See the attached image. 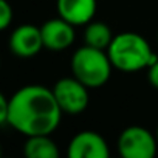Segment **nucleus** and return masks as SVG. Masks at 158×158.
I'll return each instance as SVG.
<instances>
[{
	"mask_svg": "<svg viewBox=\"0 0 158 158\" xmlns=\"http://www.w3.org/2000/svg\"><path fill=\"white\" fill-rule=\"evenodd\" d=\"M62 113L53 90L31 84L11 96L6 126L25 136L50 135L57 129Z\"/></svg>",
	"mask_w": 158,
	"mask_h": 158,
	"instance_id": "f257e3e1",
	"label": "nucleus"
},
{
	"mask_svg": "<svg viewBox=\"0 0 158 158\" xmlns=\"http://www.w3.org/2000/svg\"><path fill=\"white\" fill-rule=\"evenodd\" d=\"M107 54L113 68L126 73L149 68L158 57L152 51L149 42L138 33L116 34L107 48Z\"/></svg>",
	"mask_w": 158,
	"mask_h": 158,
	"instance_id": "f03ea898",
	"label": "nucleus"
},
{
	"mask_svg": "<svg viewBox=\"0 0 158 158\" xmlns=\"http://www.w3.org/2000/svg\"><path fill=\"white\" fill-rule=\"evenodd\" d=\"M71 73L89 89L102 87L112 74V60L107 50H99L90 45L77 48L71 56Z\"/></svg>",
	"mask_w": 158,
	"mask_h": 158,
	"instance_id": "7ed1b4c3",
	"label": "nucleus"
},
{
	"mask_svg": "<svg viewBox=\"0 0 158 158\" xmlns=\"http://www.w3.org/2000/svg\"><path fill=\"white\" fill-rule=\"evenodd\" d=\"M118 153L123 158H153L158 150L156 136L141 126H130L118 136Z\"/></svg>",
	"mask_w": 158,
	"mask_h": 158,
	"instance_id": "20e7f679",
	"label": "nucleus"
},
{
	"mask_svg": "<svg viewBox=\"0 0 158 158\" xmlns=\"http://www.w3.org/2000/svg\"><path fill=\"white\" fill-rule=\"evenodd\" d=\"M51 90L64 113L79 115L89 107V102H90L89 90L90 89L84 85L74 76L59 79Z\"/></svg>",
	"mask_w": 158,
	"mask_h": 158,
	"instance_id": "39448f33",
	"label": "nucleus"
},
{
	"mask_svg": "<svg viewBox=\"0 0 158 158\" xmlns=\"http://www.w3.org/2000/svg\"><path fill=\"white\" fill-rule=\"evenodd\" d=\"M70 158H107L110 155L106 139L93 130L76 133L67 147Z\"/></svg>",
	"mask_w": 158,
	"mask_h": 158,
	"instance_id": "423d86ee",
	"label": "nucleus"
},
{
	"mask_svg": "<svg viewBox=\"0 0 158 158\" xmlns=\"http://www.w3.org/2000/svg\"><path fill=\"white\" fill-rule=\"evenodd\" d=\"M40 31H42L44 48L50 51L67 50L74 42V25L62 19L60 16L47 20L40 27Z\"/></svg>",
	"mask_w": 158,
	"mask_h": 158,
	"instance_id": "0eeeda50",
	"label": "nucleus"
},
{
	"mask_svg": "<svg viewBox=\"0 0 158 158\" xmlns=\"http://www.w3.org/2000/svg\"><path fill=\"white\" fill-rule=\"evenodd\" d=\"M44 48L40 27L25 23L10 36V50L19 57H33Z\"/></svg>",
	"mask_w": 158,
	"mask_h": 158,
	"instance_id": "6e6552de",
	"label": "nucleus"
},
{
	"mask_svg": "<svg viewBox=\"0 0 158 158\" xmlns=\"http://www.w3.org/2000/svg\"><path fill=\"white\" fill-rule=\"evenodd\" d=\"M96 0H57V14L74 27L87 25L96 13Z\"/></svg>",
	"mask_w": 158,
	"mask_h": 158,
	"instance_id": "1a4fd4ad",
	"label": "nucleus"
},
{
	"mask_svg": "<svg viewBox=\"0 0 158 158\" xmlns=\"http://www.w3.org/2000/svg\"><path fill=\"white\" fill-rule=\"evenodd\" d=\"M23 153L28 158H57L59 149L50 135H33L27 136Z\"/></svg>",
	"mask_w": 158,
	"mask_h": 158,
	"instance_id": "9d476101",
	"label": "nucleus"
},
{
	"mask_svg": "<svg viewBox=\"0 0 158 158\" xmlns=\"http://www.w3.org/2000/svg\"><path fill=\"white\" fill-rule=\"evenodd\" d=\"M113 33L110 27L104 22H89L84 31V42L85 45L99 48V50H107L113 40Z\"/></svg>",
	"mask_w": 158,
	"mask_h": 158,
	"instance_id": "9b49d317",
	"label": "nucleus"
},
{
	"mask_svg": "<svg viewBox=\"0 0 158 158\" xmlns=\"http://www.w3.org/2000/svg\"><path fill=\"white\" fill-rule=\"evenodd\" d=\"M13 17H14L13 6L6 0H0V30H6L11 25Z\"/></svg>",
	"mask_w": 158,
	"mask_h": 158,
	"instance_id": "f8f14e48",
	"label": "nucleus"
},
{
	"mask_svg": "<svg viewBox=\"0 0 158 158\" xmlns=\"http://www.w3.org/2000/svg\"><path fill=\"white\" fill-rule=\"evenodd\" d=\"M10 115V99H6L5 95H0V124L6 126Z\"/></svg>",
	"mask_w": 158,
	"mask_h": 158,
	"instance_id": "ddd939ff",
	"label": "nucleus"
},
{
	"mask_svg": "<svg viewBox=\"0 0 158 158\" xmlns=\"http://www.w3.org/2000/svg\"><path fill=\"white\" fill-rule=\"evenodd\" d=\"M147 77H149V82L152 87H155L158 90V59L149 67V71H147Z\"/></svg>",
	"mask_w": 158,
	"mask_h": 158,
	"instance_id": "4468645a",
	"label": "nucleus"
},
{
	"mask_svg": "<svg viewBox=\"0 0 158 158\" xmlns=\"http://www.w3.org/2000/svg\"><path fill=\"white\" fill-rule=\"evenodd\" d=\"M155 136H156V143H158V127H156V132H155Z\"/></svg>",
	"mask_w": 158,
	"mask_h": 158,
	"instance_id": "2eb2a0df",
	"label": "nucleus"
}]
</instances>
